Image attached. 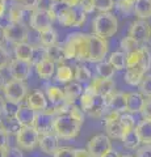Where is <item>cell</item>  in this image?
I'll list each match as a JSON object with an SVG mask.
<instances>
[{"mask_svg":"<svg viewBox=\"0 0 151 157\" xmlns=\"http://www.w3.org/2000/svg\"><path fill=\"white\" fill-rule=\"evenodd\" d=\"M66 59H74L79 62H89V34L74 33L67 36V39L62 43Z\"/></svg>","mask_w":151,"mask_h":157,"instance_id":"cell-1","label":"cell"},{"mask_svg":"<svg viewBox=\"0 0 151 157\" xmlns=\"http://www.w3.org/2000/svg\"><path fill=\"white\" fill-rule=\"evenodd\" d=\"M81 122L77 121L71 114L66 113L62 115H57L54 118V127H53V132L59 137V139H75L79 135L81 128Z\"/></svg>","mask_w":151,"mask_h":157,"instance_id":"cell-2","label":"cell"},{"mask_svg":"<svg viewBox=\"0 0 151 157\" xmlns=\"http://www.w3.org/2000/svg\"><path fill=\"white\" fill-rule=\"evenodd\" d=\"M117 29H118V21H117V17L110 12L97 14L92 21V32L100 38L108 39L113 37L117 33Z\"/></svg>","mask_w":151,"mask_h":157,"instance_id":"cell-3","label":"cell"},{"mask_svg":"<svg viewBox=\"0 0 151 157\" xmlns=\"http://www.w3.org/2000/svg\"><path fill=\"white\" fill-rule=\"evenodd\" d=\"M4 97L8 102H12V104L16 105H21V102L25 100L26 94H28V86L24 81L20 80H9L6 82V86H4Z\"/></svg>","mask_w":151,"mask_h":157,"instance_id":"cell-4","label":"cell"},{"mask_svg":"<svg viewBox=\"0 0 151 157\" xmlns=\"http://www.w3.org/2000/svg\"><path fill=\"white\" fill-rule=\"evenodd\" d=\"M55 21L53 13L49 8H37L30 14V26L40 34L42 32H46L53 28V22Z\"/></svg>","mask_w":151,"mask_h":157,"instance_id":"cell-5","label":"cell"},{"mask_svg":"<svg viewBox=\"0 0 151 157\" xmlns=\"http://www.w3.org/2000/svg\"><path fill=\"white\" fill-rule=\"evenodd\" d=\"M40 134L36 127H21L20 131L16 134L17 147L24 151H33L40 143Z\"/></svg>","mask_w":151,"mask_h":157,"instance_id":"cell-6","label":"cell"},{"mask_svg":"<svg viewBox=\"0 0 151 157\" xmlns=\"http://www.w3.org/2000/svg\"><path fill=\"white\" fill-rule=\"evenodd\" d=\"M87 149L92 157H104L109 151H112V141L108 135L99 134L95 135L88 141Z\"/></svg>","mask_w":151,"mask_h":157,"instance_id":"cell-7","label":"cell"},{"mask_svg":"<svg viewBox=\"0 0 151 157\" xmlns=\"http://www.w3.org/2000/svg\"><path fill=\"white\" fill-rule=\"evenodd\" d=\"M128 36L133 38L135 42H138L139 45L147 43L151 39V24L147 20L138 18L137 21L131 24Z\"/></svg>","mask_w":151,"mask_h":157,"instance_id":"cell-8","label":"cell"},{"mask_svg":"<svg viewBox=\"0 0 151 157\" xmlns=\"http://www.w3.org/2000/svg\"><path fill=\"white\" fill-rule=\"evenodd\" d=\"M89 50H91V58L89 62L92 63H100L104 60L109 50L108 41L104 38H100L95 34H89Z\"/></svg>","mask_w":151,"mask_h":157,"instance_id":"cell-9","label":"cell"},{"mask_svg":"<svg viewBox=\"0 0 151 157\" xmlns=\"http://www.w3.org/2000/svg\"><path fill=\"white\" fill-rule=\"evenodd\" d=\"M28 36L29 32L25 24H8L4 28V38H6V41L13 43V45L26 42Z\"/></svg>","mask_w":151,"mask_h":157,"instance_id":"cell-10","label":"cell"},{"mask_svg":"<svg viewBox=\"0 0 151 157\" xmlns=\"http://www.w3.org/2000/svg\"><path fill=\"white\" fill-rule=\"evenodd\" d=\"M8 71L9 75L12 76L14 80H20V81H25L26 78L30 76L32 72V63L30 62H24V60H18V59H12L11 63L8 66Z\"/></svg>","mask_w":151,"mask_h":157,"instance_id":"cell-11","label":"cell"},{"mask_svg":"<svg viewBox=\"0 0 151 157\" xmlns=\"http://www.w3.org/2000/svg\"><path fill=\"white\" fill-rule=\"evenodd\" d=\"M88 88L95 93L96 96H103L106 97L112 94L114 92L116 84L112 78H106V77H101V76H96L92 78V81L88 84Z\"/></svg>","mask_w":151,"mask_h":157,"instance_id":"cell-12","label":"cell"},{"mask_svg":"<svg viewBox=\"0 0 151 157\" xmlns=\"http://www.w3.org/2000/svg\"><path fill=\"white\" fill-rule=\"evenodd\" d=\"M108 109L114 110L120 114L128 113V100H126V93L122 92H113L112 94L105 97Z\"/></svg>","mask_w":151,"mask_h":157,"instance_id":"cell-13","label":"cell"},{"mask_svg":"<svg viewBox=\"0 0 151 157\" xmlns=\"http://www.w3.org/2000/svg\"><path fill=\"white\" fill-rule=\"evenodd\" d=\"M54 118H55L54 115H51L46 110L37 113L36 123L33 127H36V130L38 131L40 135L50 134V132H53V127H54Z\"/></svg>","mask_w":151,"mask_h":157,"instance_id":"cell-14","label":"cell"},{"mask_svg":"<svg viewBox=\"0 0 151 157\" xmlns=\"http://www.w3.org/2000/svg\"><path fill=\"white\" fill-rule=\"evenodd\" d=\"M37 118V111L30 109L28 105H18L16 113V119L21 127H30L34 126Z\"/></svg>","mask_w":151,"mask_h":157,"instance_id":"cell-15","label":"cell"},{"mask_svg":"<svg viewBox=\"0 0 151 157\" xmlns=\"http://www.w3.org/2000/svg\"><path fill=\"white\" fill-rule=\"evenodd\" d=\"M58 140H59V137H58L54 132H50V134H45V135L40 136V143H38V145H40V148L43 153L54 156V153L58 151V148H59V144H58L59 141Z\"/></svg>","mask_w":151,"mask_h":157,"instance_id":"cell-16","label":"cell"},{"mask_svg":"<svg viewBox=\"0 0 151 157\" xmlns=\"http://www.w3.org/2000/svg\"><path fill=\"white\" fill-rule=\"evenodd\" d=\"M47 97L43 94V92L41 90H34L33 93L28 96L26 98V105L33 109L37 113H41V111H45L47 109Z\"/></svg>","mask_w":151,"mask_h":157,"instance_id":"cell-17","label":"cell"},{"mask_svg":"<svg viewBox=\"0 0 151 157\" xmlns=\"http://www.w3.org/2000/svg\"><path fill=\"white\" fill-rule=\"evenodd\" d=\"M146 71L142 64H138V66H134V67H130V68H126V72H125V76H124V80L126 84H129L131 86H135V85H139L141 81L143 80V77L146 75Z\"/></svg>","mask_w":151,"mask_h":157,"instance_id":"cell-18","label":"cell"},{"mask_svg":"<svg viewBox=\"0 0 151 157\" xmlns=\"http://www.w3.org/2000/svg\"><path fill=\"white\" fill-rule=\"evenodd\" d=\"M83 92V85L77 81H71L69 84H66V86L63 88V93H65V98H66V102L70 105H74L75 102L79 100L81 97Z\"/></svg>","mask_w":151,"mask_h":157,"instance_id":"cell-19","label":"cell"},{"mask_svg":"<svg viewBox=\"0 0 151 157\" xmlns=\"http://www.w3.org/2000/svg\"><path fill=\"white\" fill-rule=\"evenodd\" d=\"M126 100H128V113L129 114H137L142 111L145 105V96L141 92H130L126 93Z\"/></svg>","mask_w":151,"mask_h":157,"instance_id":"cell-20","label":"cell"},{"mask_svg":"<svg viewBox=\"0 0 151 157\" xmlns=\"http://www.w3.org/2000/svg\"><path fill=\"white\" fill-rule=\"evenodd\" d=\"M57 64L54 62H51L50 59H45L43 62L38 63L37 66H34L36 68V72L40 78H42V80H49V78H51L53 75L57 71Z\"/></svg>","mask_w":151,"mask_h":157,"instance_id":"cell-21","label":"cell"},{"mask_svg":"<svg viewBox=\"0 0 151 157\" xmlns=\"http://www.w3.org/2000/svg\"><path fill=\"white\" fill-rule=\"evenodd\" d=\"M46 97H47L49 102L51 104V106H58V105L63 104V102H66L63 89H61V88L57 85H47L46 86Z\"/></svg>","mask_w":151,"mask_h":157,"instance_id":"cell-22","label":"cell"},{"mask_svg":"<svg viewBox=\"0 0 151 157\" xmlns=\"http://www.w3.org/2000/svg\"><path fill=\"white\" fill-rule=\"evenodd\" d=\"M133 12L141 20H147L151 17V0H135Z\"/></svg>","mask_w":151,"mask_h":157,"instance_id":"cell-23","label":"cell"},{"mask_svg":"<svg viewBox=\"0 0 151 157\" xmlns=\"http://www.w3.org/2000/svg\"><path fill=\"white\" fill-rule=\"evenodd\" d=\"M33 50H34V46H32L30 43L28 42L18 43V45H14V56L18 60L30 62L33 56Z\"/></svg>","mask_w":151,"mask_h":157,"instance_id":"cell-24","label":"cell"},{"mask_svg":"<svg viewBox=\"0 0 151 157\" xmlns=\"http://www.w3.org/2000/svg\"><path fill=\"white\" fill-rule=\"evenodd\" d=\"M106 109H108V105H106V100L103 96H95L93 100V105L89 109V111L87 113L89 117L92 118H101L104 114Z\"/></svg>","mask_w":151,"mask_h":157,"instance_id":"cell-25","label":"cell"},{"mask_svg":"<svg viewBox=\"0 0 151 157\" xmlns=\"http://www.w3.org/2000/svg\"><path fill=\"white\" fill-rule=\"evenodd\" d=\"M0 128L3 131H6L8 135H12L14 134L16 135L18 131H20L21 126L20 123L17 122L16 117H11V115H4L0 121Z\"/></svg>","mask_w":151,"mask_h":157,"instance_id":"cell-26","label":"cell"},{"mask_svg":"<svg viewBox=\"0 0 151 157\" xmlns=\"http://www.w3.org/2000/svg\"><path fill=\"white\" fill-rule=\"evenodd\" d=\"M142 144H151V119H143L135 127Z\"/></svg>","mask_w":151,"mask_h":157,"instance_id":"cell-27","label":"cell"},{"mask_svg":"<svg viewBox=\"0 0 151 157\" xmlns=\"http://www.w3.org/2000/svg\"><path fill=\"white\" fill-rule=\"evenodd\" d=\"M55 77L59 82H66L69 84L72 80H75V71L67 64H59L57 67Z\"/></svg>","mask_w":151,"mask_h":157,"instance_id":"cell-28","label":"cell"},{"mask_svg":"<svg viewBox=\"0 0 151 157\" xmlns=\"http://www.w3.org/2000/svg\"><path fill=\"white\" fill-rule=\"evenodd\" d=\"M47 48V59H50L51 62H54L55 64H65V60H66V55H65V51H63V47L62 45H53L50 47H46Z\"/></svg>","mask_w":151,"mask_h":157,"instance_id":"cell-29","label":"cell"},{"mask_svg":"<svg viewBox=\"0 0 151 157\" xmlns=\"http://www.w3.org/2000/svg\"><path fill=\"white\" fill-rule=\"evenodd\" d=\"M121 141H122L125 148H128V149H138L141 147V144H142L141 143L139 136H138V132H137L135 128L131 130V131L125 132L122 139H121Z\"/></svg>","mask_w":151,"mask_h":157,"instance_id":"cell-30","label":"cell"},{"mask_svg":"<svg viewBox=\"0 0 151 157\" xmlns=\"http://www.w3.org/2000/svg\"><path fill=\"white\" fill-rule=\"evenodd\" d=\"M25 12H28L26 9H24L21 6L13 3L8 11L9 24H24V14H25Z\"/></svg>","mask_w":151,"mask_h":157,"instance_id":"cell-31","label":"cell"},{"mask_svg":"<svg viewBox=\"0 0 151 157\" xmlns=\"http://www.w3.org/2000/svg\"><path fill=\"white\" fill-rule=\"evenodd\" d=\"M105 126V131H106V135L112 139H122L124 136V128L120 123V119L118 121H113V122H106L104 123Z\"/></svg>","mask_w":151,"mask_h":157,"instance_id":"cell-32","label":"cell"},{"mask_svg":"<svg viewBox=\"0 0 151 157\" xmlns=\"http://www.w3.org/2000/svg\"><path fill=\"white\" fill-rule=\"evenodd\" d=\"M75 80L77 82H80L81 85L89 84L92 81V75H91L88 68L83 64H77L75 67Z\"/></svg>","mask_w":151,"mask_h":157,"instance_id":"cell-33","label":"cell"},{"mask_svg":"<svg viewBox=\"0 0 151 157\" xmlns=\"http://www.w3.org/2000/svg\"><path fill=\"white\" fill-rule=\"evenodd\" d=\"M108 62L116 70H125L126 68V54L122 51L112 52L108 58Z\"/></svg>","mask_w":151,"mask_h":157,"instance_id":"cell-34","label":"cell"},{"mask_svg":"<svg viewBox=\"0 0 151 157\" xmlns=\"http://www.w3.org/2000/svg\"><path fill=\"white\" fill-rule=\"evenodd\" d=\"M95 93L92 92L88 86L84 89V92H83L81 97L79 98V104H80V107L83 110H84V113H88L89 109L92 107V105H93V100H95Z\"/></svg>","mask_w":151,"mask_h":157,"instance_id":"cell-35","label":"cell"},{"mask_svg":"<svg viewBox=\"0 0 151 157\" xmlns=\"http://www.w3.org/2000/svg\"><path fill=\"white\" fill-rule=\"evenodd\" d=\"M40 43L45 47H50L57 43V32L54 29H49L46 32L40 33Z\"/></svg>","mask_w":151,"mask_h":157,"instance_id":"cell-36","label":"cell"},{"mask_svg":"<svg viewBox=\"0 0 151 157\" xmlns=\"http://www.w3.org/2000/svg\"><path fill=\"white\" fill-rule=\"evenodd\" d=\"M96 71L99 73V76L101 77H106V78H112L114 75V71L116 68L110 64L109 62H100L97 63V67H96Z\"/></svg>","mask_w":151,"mask_h":157,"instance_id":"cell-37","label":"cell"},{"mask_svg":"<svg viewBox=\"0 0 151 157\" xmlns=\"http://www.w3.org/2000/svg\"><path fill=\"white\" fill-rule=\"evenodd\" d=\"M45 59H47V48L45 46H34V50H33V56H32V66H37L38 63L43 62Z\"/></svg>","mask_w":151,"mask_h":157,"instance_id":"cell-38","label":"cell"},{"mask_svg":"<svg viewBox=\"0 0 151 157\" xmlns=\"http://www.w3.org/2000/svg\"><path fill=\"white\" fill-rule=\"evenodd\" d=\"M120 123H121V126H122V128H124V134L125 132H128V131L134 130L135 127H137L135 126V121L133 118V114H129V113H124V114H121Z\"/></svg>","mask_w":151,"mask_h":157,"instance_id":"cell-39","label":"cell"},{"mask_svg":"<svg viewBox=\"0 0 151 157\" xmlns=\"http://www.w3.org/2000/svg\"><path fill=\"white\" fill-rule=\"evenodd\" d=\"M120 47H121V50H122V52L128 54V52H130V51L135 50V48L141 47V45H139L138 42H135L131 37L126 36L125 38L121 39V42H120Z\"/></svg>","mask_w":151,"mask_h":157,"instance_id":"cell-40","label":"cell"},{"mask_svg":"<svg viewBox=\"0 0 151 157\" xmlns=\"http://www.w3.org/2000/svg\"><path fill=\"white\" fill-rule=\"evenodd\" d=\"M87 14L88 13H87L80 6L74 7V20H75L74 28H79L81 25H84L85 21H87Z\"/></svg>","mask_w":151,"mask_h":157,"instance_id":"cell-41","label":"cell"},{"mask_svg":"<svg viewBox=\"0 0 151 157\" xmlns=\"http://www.w3.org/2000/svg\"><path fill=\"white\" fill-rule=\"evenodd\" d=\"M95 6L97 12L106 13V12H110L116 7V3L114 0H95Z\"/></svg>","mask_w":151,"mask_h":157,"instance_id":"cell-42","label":"cell"},{"mask_svg":"<svg viewBox=\"0 0 151 157\" xmlns=\"http://www.w3.org/2000/svg\"><path fill=\"white\" fill-rule=\"evenodd\" d=\"M138 86H139V92L145 97H151V75H146Z\"/></svg>","mask_w":151,"mask_h":157,"instance_id":"cell-43","label":"cell"},{"mask_svg":"<svg viewBox=\"0 0 151 157\" xmlns=\"http://www.w3.org/2000/svg\"><path fill=\"white\" fill-rule=\"evenodd\" d=\"M0 157H24L21 148L18 147H11L8 145L6 149H4L2 153H0Z\"/></svg>","mask_w":151,"mask_h":157,"instance_id":"cell-44","label":"cell"},{"mask_svg":"<svg viewBox=\"0 0 151 157\" xmlns=\"http://www.w3.org/2000/svg\"><path fill=\"white\" fill-rule=\"evenodd\" d=\"M42 0H20L17 4L21 6L26 11H36L37 8H40V4H41Z\"/></svg>","mask_w":151,"mask_h":157,"instance_id":"cell-45","label":"cell"},{"mask_svg":"<svg viewBox=\"0 0 151 157\" xmlns=\"http://www.w3.org/2000/svg\"><path fill=\"white\" fill-rule=\"evenodd\" d=\"M53 157H75V149L71 147H59Z\"/></svg>","mask_w":151,"mask_h":157,"instance_id":"cell-46","label":"cell"},{"mask_svg":"<svg viewBox=\"0 0 151 157\" xmlns=\"http://www.w3.org/2000/svg\"><path fill=\"white\" fill-rule=\"evenodd\" d=\"M9 63H11V60H9L8 51L0 45V71H3L4 68H8Z\"/></svg>","mask_w":151,"mask_h":157,"instance_id":"cell-47","label":"cell"},{"mask_svg":"<svg viewBox=\"0 0 151 157\" xmlns=\"http://www.w3.org/2000/svg\"><path fill=\"white\" fill-rule=\"evenodd\" d=\"M135 157H151V144H142L135 152Z\"/></svg>","mask_w":151,"mask_h":157,"instance_id":"cell-48","label":"cell"},{"mask_svg":"<svg viewBox=\"0 0 151 157\" xmlns=\"http://www.w3.org/2000/svg\"><path fill=\"white\" fill-rule=\"evenodd\" d=\"M134 6V3H131L129 2V0H118V2L116 3V7L120 9L121 12H125V13H128L131 8H133Z\"/></svg>","mask_w":151,"mask_h":157,"instance_id":"cell-49","label":"cell"},{"mask_svg":"<svg viewBox=\"0 0 151 157\" xmlns=\"http://www.w3.org/2000/svg\"><path fill=\"white\" fill-rule=\"evenodd\" d=\"M79 6L84 9L87 13H92L96 11V6H95V0H80Z\"/></svg>","mask_w":151,"mask_h":157,"instance_id":"cell-50","label":"cell"},{"mask_svg":"<svg viewBox=\"0 0 151 157\" xmlns=\"http://www.w3.org/2000/svg\"><path fill=\"white\" fill-rule=\"evenodd\" d=\"M141 114H142L143 119H151V97H147V100L145 101Z\"/></svg>","mask_w":151,"mask_h":157,"instance_id":"cell-51","label":"cell"},{"mask_svg":"<svg viewBox=\"0 0 151 157\" xmlns=\"http://www.w3.org/2000/svg\"><path fill=\"white\" fill-rule=\"evenodd\" d=\"M8 139H9V135L7 134L6 131H3L2 128H0V153H2V152L9 145L8 144Z\"/></svg>","mask_w":151,"mask_h":157,"instance_id":"cell-52","label":"cell"},{"mask_svg":"<svg viewBox=\"0 0 151 157\" xmlns=\"http://www.w3.org/2000/svg\"><path fill=\"white\" fill-rule=\"evenodd\" d=\"M75 157H92V156H91V153L88 152V149L76 148L75 149Z\"/></svg>","mask_w":151,"mask_h":157,"instance_id":"cell-53","label":"cell"},{"mask_svg":"<svg viewBox=\"0 0 151 157\" xmlns=\"http://www.w3.org/2000/svg\"><path fill=\"white\" fill-rule=\"evenodd\" d=\"M6 105H7V100L6 97L0 96V117L4 114V111H6Z\"/></svg>","mask_w":151,"mask_h":157,"instance_id":"cell-54","label":"cell"},{"mask_svg":"<svg viewBox=\"0 0 151 157\" xmlns=\"http://www.w3.org/2000/svg\"><path fill=\"white\" fill-rule=\"evenodd\" d=\"M62 3H65L69 7H76L80 4V0H62Z\"/></svg>","mask_w":151,"mask_h":157,"instance_id":"cell-55","label":"cell"},{"mask_svg":"<svg viewBox=\"0 0 151 157\" xmlns=\"http://www.w3.org/2000/svg\"><path fill=\"white\" fill-rule=\"evenodd\" d=\"M4 86H6V77H4L2 71H0V90H3Z\"/></svg>","mask_w":151,"mask_h":157,"instance_id":"cell-56","label":"cell"},{"mask_svg":"<svg viewBox=\"0 0 151 157\" xmlns=\"http://www.w3.org/2000/svg\"><path fill=\"white\" fill-rule=\"evenodd\" d=\"M104 157H121V155L118 153V152H116V151L112 149V151H109Z\"/></svg>","mask_w":151,"mask_h":157,"instance_id":"cell-57","label":"cell"},{"mask_svg":"<svg viewBox=\"0 0 151 157\" xmlns=\"http://www.w3.org/2000/svg\"><path fill=\"white\" fill-rule=\"evenodd\" d=\"M4 39H6V38H4V29L0 26V45H2V42L4 41Z\"/></svg>","mask_w":151,"mask_h":157,"instance_id":"cell-58","label":"cell"},{"mask_svg":"<svg viewBox=\"0 0 151 157\" xmlns=\"http://www.w3.org/2000/svg\"><path fill=\"white\" fill-rule=\"evenodd\" d=\"M51 3H62V0H50Z\"/></svg>","mask_w":151,"mask_h":157,"instance_id":"cell-59","label":"cell"},{"mask_svg":"<svg viewBox=\"0 0 151 157\" xmlns=\"http://www.w3.org/2000/svg\"><path fill=\"white\" fill-rule=\"evenodd\" d=\"M121 157H135V156H130V155H121Z\"/></svg>","mask_w":151,"mask_h":157,"instance_id":"cell-60","label":"cell"},{"mask_svg":"<svg viewBox=\"0 0 151 157\" xmlns=\"http://www.w3.org/2000/svg\"><path fill=\"white\" fill-rule=\"evenodd\" d=\"M11 2H12V3H14V4H17L18 2H20V0H11Z\"/></svg>","mask_w":151,"mask_h":157,"instance_id":"cell-61","label":"cell"},{"mask_svg":"<svg viewBox=\"0 0 151 157\" xmlns=\"http://www.w3.org/2000/svg\"><path fill=\"white\" fill-rule=\"evenodd\" d=\"M0 3H6V0H0Z\"/></svg>","mask_w":151,"mask_h":157,"instance_id":"cell-62","label":"cell"}]
</instances>
